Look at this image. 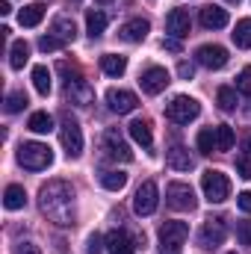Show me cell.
<instances>
[{
  "label": "cell",
  "instance_id": "obj_43",
  "mask_svg": "<svg viewBox=\"0 0 251 254\" xmlns=\"http://www.w3.org/2000/svg\"><path fill=\"white\" fill-rule=\"evenodd\" d=\"M163 48H166V51H172V54H181V39H166V42H163Z\"/></svg>",
  "mask_w": 251,
  "mask_h": 254
},
{
  "label": "cell",
  "instance_id": "obj_22",
  "mask_svg": "<svg viewBox=\"0 0 251 254\" xmlns=\"http://www.w3.org/2000/svg\"><path fill=\"white\" fill-rule=\"evenodd\" d=\"M101 71H104L107 77H122L127 71V60L119 57V54H104V57H101Z\"/></svg>",
  "mask_w": 251,
  "mask_h": 254
},
{
  "label": "cell",
  "instance_id": "obj_2",
  "mask_svg": "<svg viewBox=\"0 0 251 254\" xmlns=\"http://www.w3.org/2000/svg\"><path fill=\"white\" fill-rule=\"evenodd\" d=\"M18 163L24 169H30V172H42V169H48L54 163V151L48 145H42V142H24L18 148Z\"/></svg>",
  "mask_w": 251,
  "mask_h": 254
},
{
  "label": "cell",
  "instance_id": "obj_7",
  "mask_svg": "<svg viewBox=\"0 0 251 254\" xmlns=\"http://www.w3.org/2000/svg\"><path fill=\"white\" fill-rule=\"evenodd\" d=\"M63 71L68 74V65H63ZM65 98H68L71 104H77V107H89V104L95 101V89L74 71V74H68V80H65Z\"/></svg>",
  "mask_w": 251,
  "mask_h": 254
},
{
  "label": "cell",
  "instance_id": "obj_26",
  "mask_svg": "<svg viewBox=\"0 0 251 254\" xmlns=\"http://www.w3.org/2000/svg\"><path fill=\"white\" fill-rule=\"evenodd\" d=\"M30 60V45L24 42V39H18V42H12V48H9V65L18 71V68H24Z\"/></svg>",
  "mask_w": 251,
  "mask_h": 254
},
{
  "label": "cell",
  "instance_id": "obj_1",
  "mask_svg": "<svg viewBox=\"0 0 251 254\" xmlns=\"http://www.w3.org/2000/svg\"><path fill=\"white\" fill-rule=\"evenodd\" d=\"M39 207L42 213L57 222V225H74L77 222V207H74V190L65 184V181H48L42 192H39Z\"/></svg>",
  "mask_w": 251,
  "mask_h": 254
},
{
  "label": "cell",
  "instance_id": "obj_41",
  "mask_svg": "<svg viewBox=\"0 0 251 254\" xmlns=\"http://www.w3.org/2000/svg\"><path fill=\"white\" fill-rule=\"evenodd\" d=\"M237 204H240L243 213H251V192H240L237 195Z\"/></svg>",
  "mask_w": 251,
  "mask_h": 254
},
{
  "label": "cell",
  "instance_id": "obj_17",
  "mask_svg": "<svg viewBox=\"0 0 251 254\" xmlns=\"http://www.w3.org/2000/svg\"><path fill=\"white\" fill-rule=\"evenodd\" d=\"M166 163L175 169V172H189L192 166H195V160H192V154H189L184 145H172L169 151H166Z\"/></svg>",
  "mask_w": 251,
  "mask_h": 254
},
{
  "label": "cell",
  "instance_id": "obj_44",
  "mask_svg": "<svg viewBox=\"0 0 251 254\" xmlns=\"http://www.w3.org/2000/svg\"><path fill=\"white\" fill-rule=\"evenodd\" d=\"M9 12H12V6H9V3L3 0V3H0V15H9Z\"/></svg>",
  "mask_w": 251,
  "mask_h": 254
},
{
  "label": "cell",
  "instance_id": "obj_15",
  "mask_svg": "<svg viewBox=\"0 0 251 254\" xmlns=\"http://www.w3.org/2000/svg\"><path fill=\"white\" fill-rule=\"evenodd\" d=\"M148 33H151V24H148L145 18H133V21L122 24V30H119V36H122L125 42H130V45L145 42V39H148Z\"/></svg>",
  "mask_w": 251,
  "mask_h": 254
},
{
  "label": "cell",
  "instance_id": "obj_39",
  "mask_svg": "<svg viewBox=\"0 0 251 254\" xmlns=\"http://www.w3.org/2000/svg\"><path fill=\"white\" fill-rule=\"evenodd\" d=\"M86 246H89V249H86V254H101V252H104V240H101L98 234H92Z\"/></svg>",
  "mask_w": 251,
  "mask_h": 254
},
{
  "label": "cell",
  "instance_id": "obj_4",
  "mask_svg": "<svg viewBox=\"0 0 251 254\" xmlns=\"http://www.w3.org/2000/svg\"><path fill=\"white\" fill-rule=\"evenodd\" d=\"M187 237H189L187 222H166V225L160 228V252L163 254H181Z\"/></svg>",
  "mask_w": 251,
  "mask_h": 254
},
{
  "label": "cell",
  "instance_id": "obj_25",
  "mask_svg": "<svg viewBox=\"0 0 251 254\" xmlns=\"http://www.w3.org/2000/svg\"><path fill=\"white\" fill-rule=\"evenodd\" d=\"M130 136H133V142H139L142 148H151V145H154V133H151V125H148L145 119H136V122L130 125Z\"/></svg>",
  "mask_w": 251,
  "mask_h": 254
},
{
  "label": "cell",
  "instance_id": "obj_27",
  "mask_svg": "<svg viewBox=\"0 0 251 254\" xmlns=\"http://www.w3.org/2000/svg\"><path fill=\"white\" fill-rule=\"evenodd\" d=\"M234 45L237 48H243V51H249L251 48V18H243V21H237V27H234Z\"/></svg>",
  "mask_w": 251,
  "mask_h": 254
},
{
  "label": "cell",
  "instance_id": "obj_48",
  "mask_svg": "<svg viewBox=\"0 0 251 254\" xmlns=\"http://www.w3.org/2000/svg\"><path fill=\"white\" fill-rule=\"evenodd\" d=\"M231 254H237V252H231Z\"/></svg>",
  "mask_w": 251,
  "mask_h": 254
},
{
  "label": "cell",
  "instance_id": "obj_31",
  "mask_svg": "<svg viewBox=\"0 0 251 254\" xmlns=\"http://www.w3.org/2000/svg\"><path fill=\"white\" fill-rule=\"evenodd\" d=\"M216 130V151H231L234 148V127H228V125H219V127H213Z\"/></svg>",
  "mask_w": 251,
  "mask_h": 254
},
{
  "label": "cell",
  "instance_id": "obj_34",
  "mask_svg": "<svg viewBox=\"0 0 251 254\" xmlns=\"http://www.w3.org/2000/svg\"><path fill=\"white\" fill-rule=\"evenodd\" d=\"M24 107H27V95H24V92H9V95H6V104H3V110H6L9 116L21 113Z\"/></svg>",
  "mask_w": 251,
  "mask_h": 254
},
{
  "label": "cell",
  "instance_id": "obj_21",
  "mask_svg": "<svg viewBox=\"0 0 251 254\" xmlns=\"http://www.w3.org/2000/svg\"><path fill=\"white\" fill-rule=\"evenodd\" d=\"M107 21H110V18H107L101 9H89V12H86V30H89V36H92V39H101L104 30H107Z\"/></svg>",
  "mask_w": 251,
  "mask_h": 254
},
{
  "label": "cell",
  "instance_id": "obj_40",
  "mask_svg": "<svg viewBox=\"0 0 251 254\" xmlns=\"http://www.w3.org/2000/svg\"><path fill=\"white\" fill-rule=\"evenodd\" d=\"M12 254H42V249H39L36 243H18Z\"/></svg>",
  "mask_w": 251,
  "mask_h": 254
},
{
  "label": "cell",
  "instance_id": "obj_9",
  "mask_svg": "<svg viewBox=\"0 0 251 254\" xmlns=\"http://www.w3.org/2000/svg\"><path fill=\"white\" fill-rule=\"evenodd\" d=\"M225 237H228L225 219H207L201 225V231H198V246L207 249V252H213V249H219L225 243Z\"/></svg>",
  "mask_w": 251,
  "mask_h": 254
},
{
  "label": "cell",
  "instance_id": "obj_18",
  "mask_svg": "<svg viewBox=\"0 0 251 254\" xmlns=\"http://www.w3.org/2000/svg\"><path fill=\"white\" fill-rule=\"evenodd\" d=\"M201 24H204L207 30H222V27H228V9H222V6H204V9H201Z\"/></svg>",
  "mask_w": 251,
  "mask_h": 254
},
{
  "label": "cell",
  "instance_id": "obj_35",
  "mask_svg": "<svg viewBox=\"0 0 251 254\" xmlns=\"http://www.w3.org/2000/svg\"><path fill=\"white\" fill-rule=\"evenodd\" d=\"M63 45H65V42H60L54 33H48V36H42V39H39V48H42L45 54H54V51H60Z\"/></svg>",
  "mask_w": 251,
  "mask_h": 254
},
{
  "label": "cell",
  "instance_id": "obj_32",
  "mask_svg": "<svg viewBox=\"0 0 251 254\" xmlns=\"http://www.w3.org/2000/svg\"><path fill=\"white\" fill-rule=\"evenodd\" d=\"M216 101H219V110H225V113H234V110H237V89H231V86H222V89L216 92Z\"/></svg>",
  "mask_w": 251,
  "mask_h": 254
},
{
  "label": "cell",
  "instance_id": "obj_12",
  "mask_svg": "<svg viewBox=\"0 0 251 254\" xmlns=\"http://www.w3.org/2000/svg\"><path fill=\"white\" fill-rule=\"evenodd\" d=\"M195 60L198 65H204V68H210V71H219V68H225L228 65V51L222 48V45H201L198 51H195Z\"/></svg>",
  "mask_w": 251,
  "mask_h": 254
},
{
  "label": "cell",
  "instance_id": "obj_38",
  "mask_svg": "<svg viewBox=\"0 0 251 254\" xmlns=\"http://www.w3.org/2000/svg\"><path fill=\"white\" fill-rule=\"evenodd\" d=\"M237 240L251 249V222H240V225H237Z\"/></svg>",
  "mask_w": 251,
  "mask_h": 254
},
{
  "label": "cell",
  "instance_id": "obj_33",
  "mask_svg": "<svg viewBox=\"0 0 251 254\" xmlns=\"http://www.w3.org/2000/svg\"><path fill=\"white\" fill-rule=\"evenodd\" d=\"M195 145H198L201 154H213V151H216V130H213V127H204V130L198 133Z\"/></svg>",
  "mask_w": 251,
  "mask_h": 254
},
{
  "label": "cell",
  "instance_id": "obj_24",
  "mask_svg": "<svg viewBox=\"0 0 251 254\" xmlns=\"http://www.w3.org/2000/svg\"><path fill=\"white\" fill-rule=\"evenodd\" d=\"M24 204H27V192H24V187L9 184L6 192H3V207H6V210H21Z\"/></svg>",
  "mask_w": 251,
  "mask_h": 254
},
{
  "label": "cell",
  "instance_id": "obj_5",
  "mask_svg": "<svg viewBox=\"0 0 251 254\" xmlns=\"http://www.w3.org/2000/svg\"><path fill=\"white\" fill-rule=\"evenodd\" d=\"M198 116H201V104L189 95H178V98H172V104H166V119L175 125H189Z\"/></svg>",
  "mask_w": 251,
  "mask_h": 254
},
{
  "label": "cell",
  "instance_id": "obj_8",
  "mask_svg": "<svg viewBox=\"0 0 251 254\" xmlns=\"http://www.w3.org/2000/svg\"><path fill=\"white\" fill-rule=\"evenodd\" d=\"M101 148H104V154L110 157V160H122V163H130L133 160V151H130V145L125 142V136L116 130V127H110L107 133H104V139H101Z\"/></svg>",
  "mask_w": 251,
  "mask_h": 254
},
{
  "label": "cell",
  "instance_id": "obj_37",
  "mask_svg": "<svg viewBox=\"0 0 251 254\" xmlns=\"http://www.w3.org/2000/svg\"><path fill=\"white\" fill-rule=\"evenodd\" d=\"M237 172H240V178L243 181H251V157H237Z\"/></svg>",
  "mask_w": 251,
  "mask_h": 254
},
{
  "label": "cell",
  "instance_id": "obj_16",
  "mask_svg": "<svg viewBox=\"0 0 251 254\" xmlns=\"http://www.w3.org/2000/svg\"><path fill=\"white\" fill-rule=\"evenodd\" d=\"M189 27H192V21H189L187 9H172V12L166 15V30L172 33V39H184V36H189Z\"/></svg>",
  "mask_w": 251,
  "mask_h": 254
},
{
  "label": "cell",
  "instance_id": "obj_36",
  "mask_svg": "<svg viewBox=\"0 0 251 254\" xmlns=\"http://www.w3.org/2000/svg\"><path fill=\"white\" fill-rule=\"evenodd\" d=\"M237 92L251 95V65H249V68H243V71L237 74Z\"/></svg>",
  "mask_w": 251,
  "mask_h": 254
},
{
  "label": "cell",
  "instance_id": "obj_19",
  "mask_svg": "<svg viewBox=\"0 0 251 254\" xmlns=\"http://www.w3.org/2000/svg\"><path fill=\"white\" fill-rule=\"evenodd\" d=\"M51 33L60 39V42H74L77 39V27H74V21L68 18V15H60V18H54V24H51Z\"/></svg>",
  "mask_w": 251,
  "mask_h": 254
},
{
  "label": "cell",
  "instance_id": "obj_20",
  "mask_svg": "<svg viewBox=\"0 0 251 254\" xmlns=\"http://www.w3.org/2000/svg\"><path fill=\"white\" fill-rule=\"evenodd\" d=\"M107 249H110V254H133L136 252L133 240L127 237L125 231H113V234L107 237Z\"/></svg>",
  "mask_w": 251,
  "mask_h": 254
},
{
  "label": "cell",
  "instance_id": "obj_3",
  "mask_svg": "<svg viewBox=\"0 0 251 254\" xmlns=\"http://www.w3.org/2000/svg\"><path fill=\"white\" fill-rule=\"evenodd\" d=\"M201 190H204V198H207L210 204H222V201H228V195H231V181H228L225 172L207 169V172L201 175Z\"/></svg>",
  "mask_w": 251,
  "mask_h": 254
},
{
  "label": "cell",
  "instance_id": "obj_6",
  "mask_svg": "<svg viewBox=\"0 0 251 254\" xmlns=\"http://www.w3.org/2000/svg\"><path fill=\"white\" fill-rule=\"evenodd\" d=\"M60 142L71 160H77L83 154V130L77 125V119H71L68 113H63V122H60Z\"/></svg>",
  "mask_w": 251,
  "mask_h": 254
},
{
  "label": "cell",
  "instance_id": "obj_13",
  "mask_svg": "<svg viewBox=\"0 0 251 254\" xmlns=\"http://www.w3.org/2000/svg\"><path fill=\"white\" fill-rule=\"evenodd\" d=\"M169 83H172V80H169V71L160 68V65H151V68L142 71V77H139V86H142L145 95H160Z\"/></svg>",
  "mask_w": 251,
  "mask_h": 254
},
{
  "label": "cell",
  "instance_id": "obj_10",
  "mask_svg": "<svg viewBox=\"0 0 251 254\" xmlns=\"http://www.w3.org/2000/svg\"><path fill=\"white\" fill-rule=\"evenodd\" d=\"M166 201H169V207H172V210H181V213H184V210L192 213V210H195V204H198L192 187H189V184H181V181H175V184H169V187H166Z\"/></svg>",
  "mask_w": 251,
  "mask_h": 254
},
{
  "label": "cell",
  "instance_id": "obj_23",
  "mask_svg": "<svg viewBox=\"0 0 251 254\" xmlns=\"http://www.w3.org/2000/svg\"><path fill=\"white\" fill-rule=\"evenodd\" d=\"M42 18H45V6H42V3H30V6H24V9L18 12L21 27H39Z\"/></svg>",
  "mask_w": 251,
  "mask_h": 254
},
{
  "label": "cell",
  "instance_id": "obj_14",
  "mask_svg": "<svg viewBox=\"0 0 251 254\" xmlns=\"http://www.w3.org/2000/svg\"><path fill=\"white\" fill-rule=\"evenodd\" d=\"M107 104H110V110L113 113H119V116H127V113H133L136 110V95L133 92H127V89H110L107 92Z\"/></svg>",
  "mask_w": 251,
  "mask_h": 254
},
{
  "label": "cell",
  "instance_id": "obj_47",
  "mask_svg": "<svg viewBox=\"0 0 251 254\" xmlns=\"http://www.w3.org/2000/svg\"><path fill=\"white\" fill-rule=\"evenodd\" d=\"M98 3H113V0H98Z\"/></svg>",
  "mask_w": 251,
  "mask_h": 254
},
{
  "label": "cell",
  "instance_id": "obj_42",
  "mask_svg": "<svg viewBox=\"0 0 251 254\" xmlns=\"http://www.w3.org/2000/svg\"><path fill=\"white\" fill-rule=\"evenodd\" d=\"M178 74H181L184 80H192V74H195V68H192V63H181V65H178Z\"/></svg>",
  "mask_w": 251,
  "mask_h": 254
},
{
  "label": "cell",
  "instance_id": "obj_46",
  "mask_svg": "<svg viewBox=\"0 0 251 254\" xmlns=\"http://www.w3.org/2000/svg\"><path fill=\"white\" fill-rule=\"evenodd\" d=\"M228 3H237V6H240V3H243V0H228Z\"/></svg>",
  "mask_w": 251,
  "mask_h": 254
},
{
  "label": "cell",
  "instance_id": "obj_29",
  "mask_svg": "<svg viewBox=\"0 0 251 254\" xmlns=\"http://www.w3.org/2000/svg\"><path fill=\"white\" fill-rule=\"evenodd\" d=\"M33 86H36V92L39 95H51V71L45 68V65H36L33 68Z\"/></svg>",
  "mask_w": 251,
  "mask_h": 254
},
{
  "label": "cell",
  "instance_id": "obj_11",
  "mask_svg": "<svg viewBox=\"0 0 251 254\" xmlns=\"http://www.w3.org/2000/svg\"><path fill=\"white\" fill-rule=\"evenodd\" d=\"M157 204H160V190H157V184L154 181H145L136 195H133V210L139 213V216H151L154 210H157Z\"/></svg>",
  "mask_w": 251,
  "mask_h": 254
},
{
  "label": "cell",
  "instance_id": "obj_28",
  "mask_svg": "<svg viewBox=\"0 0 251 254\" xmlns=\"http://www.w3.org/2000/svg\"><path fill=\"white\" fill-rule=\"evenodd\" d=\"M27 127H30L33 133H51V130H54V119H51V113L39 110V113H33V116H30Z\"/></svg>",
  "mask_w": 251,
  "mask_h": 254
},
{
  "label": "cell",
  "instance_id": "obj_30",
  "mask_svg": "<svg viewBox=\"0 0 251 254\" xmlns=\"http://www.w3.org/2000/svg\"><path fill=\"white\" fill-rule=\"evenodd\" d=\"M101 187H104V190H110V192L125 190V187H127V175H125V172H104V175H101Z\"/></svg>",
  "mask_w": 251,
  "mask_h": 254
},
{
  "label": "cell",
  "instance_id": "obj_45",
  "mask_svg": "<svg viewBox=\"0 0 251 254\" xmlns=\"http://www.w3.org/2000/svg\"><path fill=\"white\" fill-rule=\"evenodd\" d=\"M246 151H249V157H251V136L246 139Z\"/></svg>",
  "mask_w": 251,
  "mask_h": 254
}]
</instances>
